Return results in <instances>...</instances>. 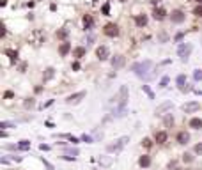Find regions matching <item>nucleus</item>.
Returning <instances> with one entry per match:
<instances>
[{
    "label": "nucleus",
    "mask_w": 202,
    "mask_h": 170,
    "mask_svg": "<svg viewBox=\"0 0 202 170\" xmlns=\"http://www.w3.org/2000/svg\"><path fill=\"white\" fill-rule=\"evenodd\" d=\"M18 147L21 149V151H27V149L30 147V142H28V140H20V144H18Z\"/></svg>",
    "instance_id": "nucleus-27"
},
{
    "label": "nucleus",
    "mask_w": 202,
    "mask_h": 170,
    "mask_svg": "<svg viewBox=\"0 0 202 170\" xmlns=\"http://www.w3.org/2000/svg\"><path fill=\"white\" fill-rule=\"evenodd\" d=\"M41 161H43V165L46 167V170H53V165H51V163H48V161H46L45 158H41Z\"/></svg>",
    "instance_id": "nucleus-37"
},
{
    "label": "nucleus",
    "mask_w": 202,
    "mask_h": 170,
    "mask_svg": "<svg viewBox=\"0 0 202 170\" xmlns=\"http://www.w3.org/2000/svg\"><path fill=\"white\" fill-rule=\"evenodd\" d=\"M98 161L103 167H110L112 165V158H108V156H98Z\"/></svg>",
    "instance_id": "nucleus-20"
},
{
    "label": "nucleus",
    "mask_w": 202,
    "mask_h": 170,
    "mask_svg": "<svg viewBox=\"0 0 202 170\" xmlns=\"http://www.w3.org/2000/svg\"><path fill=\"white\" fill-rule=\"evenodd\" d=\"M4 96H5V98H13V92H11V90H7V92H5Z\"/></svg>",
    "instance_id": "nucleus-45"
},
{
    "label": "nucleus",
    "mask_w": 202,
    "mask_h": 170,
    "mask_svg": "<svg viewBox=\"0 0 202 170\" xmlns=\"http://www.w3.org/2000/svg\"><path fill=\"white\" fill-rule=\"evenodd\" d=\"M124 66V57L122 55H115L113 59H112V67L113 69H121Z\"/></svg>",
    "instance_id": "nucleus-11"
},
{
    "label": "nucleus",
    "mask_w": 202,
    "mask_h": 170,
    "mask_svg": "<svg viewBox=\"0 0 202 170\" xmlns=\"http://www.w3.org/2000/svg\"><path fill=\"white\" fill-rule=\"evenodd\" d=\"M11 159H13V161H16V163H20L23 158H21V156H11Z\"/></svg>",
    "instance_id": "nucleus-42"
},
{
    "label": "nucleus",
    "mask_w": 202,
    "mask_h": 170,
    "mask_svg": "<svg viewBox=\"0 0 202 170\" xmlns=\"http://www.w3.org/2000/svg\"><path fill=\"white\" fill-rule=\"evenodd\" d=\"M64 154L66 156H78V149H64Z\"/></svg>",
    "instance_id": "nucleus-26"
},
{
    "label": "nucleus",
    "mask_w": 202,
    "mask_h": 170,
    "mask_svg": "<svg viewBox=\"0 0 202 170\" xmlns=\"http://www.w3.org/2000/svg\"><path fill=\"white\" fill-rule=\"evenodd\" d=\"M32 105H34V99H30V101H25V106H27V108H28V106H32Z\"/></svg>",
    "instance_id": "nucleus-44"
},
{
    "label": "nucleus",
    "mask_w": 202,
    "mask_h": 170,
    "mask_svg": "<svg viewBox=\"0 0 202 170\" xmlns=\"http://www.w3.org/2000/svg\"><path fill=\"white\" fill-rule=\"evenodd\" d=\"M191 50H193V46H191L190 42H183V45H179V48H177V55L181 57L183 62H186L188 57H190V53H191Z\"/></svg>",
    "instance_id": "nucleus-3"
},
{
    "label": "nucleus",
    "mask_w": 202,
    "mask_h": 170,
    "mask_svg": "<svg viewBox=\"0 0 202 170\" xmlns=\"http://www.w3.org/2000/svg\"><path fill=\"white\" fill-rule=\"evenodd\" d=\"M68 140H69L71 144H78V142L82 140V138H76V136H73V135H69V138H68Z\"/></svg>",
    "instance_id": "nucleus-38"
},
{
    "label": "nucleus",
    "mask_w": 202,
    "mask_h": 170,
    "mask_svg": "<svg viewBox=\"0 0 202 170\" xmlns=\"http://www.w3.org/2000/svg\"><path fill=\"white\" fill-rule=\"evenodd\" d=\"M181 39H183V32H181V34H177V36H176V41H181Z\"/></svg>",
    "instance_id": "nucleus-46"
},
{
    "label": "nucleus",
    "mask_w": 202,
    "mask_h": 170,
    "mask_svg": "<svg viewBox=\"0 0 202 170\" xmlns=\"http://www.w3.org/2000/svg\"><path fill=\"white\" fill-rule=\"evenodd\" d=\"M85 90H80V92H76V94H71V96H68L66 98V103L68 105H76V103H80L83 98H85Z\"/></svg>",
    "instance_id": "nucleus-5"
},
{
    "label": "nucleus",
    "mask_w": 202,
    "mask_h": 170,
    "mask_svg": "<svg viewBox=\"0 0 202 170\" xmlns=\"http://www.w3.org/2000/svg\"><path fill=\"white\" fill-rule=\"evenodd\" d=\"M163 122H165V128H172V126H174V117H172V113H167L165 119H163Z\"/></svg>",
    "instance_id": "nucleus-22"
},
{
    "label": "nucleus",
    "mask_w": 202,
    "mask_h": 170,
    "mask_svg": "<svg viewBox=\"0 0 202 170\" xmlns=\"http://www.w3.org/2000/svg\"><path fill=\"white\" fill-rule=\"evenodd\" d=\"M193 14H195V16H202V4H199V5L193 9Z\"/></svg>",
    "instance_id": "nucleus-35"
},
{
    "label": "nucleus",
    "mask_w": 202,
    "mask_h": 170,
    "mask_svg": "<svg viewBox=\"0 0 202 170\" xmlns=\"http://www.w3.org/2000/svg\"><path fill=\"white\" fill-rule=\"evenodd\" d=\"M101 11H103V14H105V16H108V14H110V4L106 2V4L103 5V9H101Z\"/></svg>",
    "instance_id": "nucleus-34"
},
{
    "label": "nucleus",
    "mask_w": 202,
    "mask_h": 170,
    "mask_svg": "<svg viewBox=\"0 0 202 170\" xmlns=\"http://www.w3.org/2000/svg\"><path fill=\"white\" fill-rule=\"evenodd\" d=\"M151 4H153V5H158V4H159V0H151Z\"/></svg>",
    "instance_id": "nucleus-47"
},
{
    "label": "nucleus",
    "mask_w": 202,
    "mask_h": 170,
    "mask_svg": "<svg viewBox=\"0 0 202 170\" xmlns=\"http://www.w3.org/2000/svg\"><path fill=\"white\" fill-rule=\"evenodd\" d=\"M176 82H177V87H179V89H183V87H184V83H186V76H184V74H179Z\"/></svg>",
    "instance_id": "nucleus-24"
},
{
    "label": "nucleus",
    "mask_w": 202,
    "mask_h": 170,
    "mask_svg": "<svg viewBox=\"0 0 202 170\" xmlns=\"http://www.w3.org/2000/svg\"><path fill=\"white\" fill-rule=\"evenodd\" d=\"M92 41H94V36H87V37H85V42H87V45H92Z\"/></svg>",
    "instance_id": "nucleus-40"
},
{
    "label": "nucleus",
    "mask_w": 202,
    "mask_h": 170,
    "mask_svg": "<svg viewBox=\"0 0 202 170\" xmlns=\"http://www.w3.org/2000/svg\"><path fill=\"white\" fill-rule=\"evenodd\" d=\"M181 159H183L184 163H191V161H193V156H191L190 152H184V154H183V158H181Z\"/></svg>",
    "instance_id": "nucleus-30"
},
{
    "label": "nucleus",
    "mask_w": 202,
    "mask_h": 170,
    "mask_svg": "<svg viewBox=\"0 0 202 170\" xmlns=\"http://www.w3.org/2000/svg\"><path fill=\"white\" fill-rule=\"evenodd\" d=\"M80 69V64L78 62H73V71H78Z\"/></svg>",
    "instance_id": "nucleus-43"
},
{
    "label": "nucleus",
    "mask_w": 202,
    "mask_h": 170,
    "mask_svg": "<svg viewBox=\"0 0 202 170\" xmlns=\"http://www.w3.org/2000/svg\"><path fill=\"white\" fill-rule=\"evenodd\" d=\"M128 142H130V136H121V138H117V140H115V144L106 145V151H108V152H121Z\"/></svg>",
    "instance_id": "nucleus-2"
},
{
    "label": "nucleus",
    "mask_w": 202,
    "mask_h": 170,
    "mask_svg": "<svg viewBox=\"0 0 202 170\" xmlns=\"http://www.w3.org/2000/svg\"><path fill=\"white\" fill-rule=\"evenodd\" d=\"M177 170H184V168H177Z\"/></svg>",
    "instance_id": "nucleus-49"
},
{
    "label": "nucleus",
    "mask_w": 202,
    "mask_h": 170,
    "mask_svg": "<svg viewBox=\"0 0 202 170\" xmlns=\"http://www.w3.org/2000/svg\"><path fill=\"white\" fill-rule=\"evenodd\" d=\"M142 90L149 96V99H154V92L151 90V87H149V85H142Z\"/></svg>",
    "instance_id": "nucleus-25"
},
{
    "label": "nucleus",
    "mask_w": 202,
    "mask_h": 170,
    "mask_svg": "<svg viewBox=\"0 0 202 170\" xmlns=\"http://www.w3.org/2000/svg\"><path fill=\"white\" fill-rule=\"evenodd\" d=\"M193 78H195V82H200V80H202V69H197V71L193 73Z\"/></svg>",
    "instance_id": "nucleus-33"
},
{
    "label": "nucleus",
    "mask_w": 202,
    "mask_h": 170,
    "mask_svg": "<svg viewBox=\"0 0 202 170\" xmlns=\"http://www.w3.org/2000/svg\"><path fill=\"white\" fill-rule=\"evenodd\" d=\"M5 55L11 59V60H18V51H14V50H5Z\"/></svg>",
    "instance_id": "nucleus-23"
},
{
    "label": "nucleus",
    "mask_w": 202,
    "mask_h": 170,
    "mask_svg": "<svg viewBox=\"0 0 202 170\" xmlns=\"http://www.w3.org/2000/svg\"><path fill=\"white\" fill-rule=\"evenodd\" d=\"M96 55H98L99 60H106V59L110 57V51H108V48H106V46H99L98 50H96Z\"/></svg>",
    "instance_id": "nucleus-10"
},
{
    "label": "nucleus",
    "mask_w": 202,
    "mask_h": 170,
    "mask_svg": "<svg viewBox=\"0 0 202 170\" xmlns=\"http://www.w3.org/2000/svg\"><path fill=\"white\" fill-rule=\"evenodd\" d=\"M103 32H105V36H108V37H115V36H119V27L115 23H106L103 27Z\"/></svg>",
    "instance_id": "nucleus-4"
},
{
    "label": "nucleus",
    "mask_w": 202,
    "mask_h": 170,
    "mask_svg": "<svg viewBox=\"0 0 202 170\" xmlns=\"http://www.w3.org/2000/svg\"><path fill=\"white\" fill-rule=\"evenodd\" d=\"M83 55H85V48H83V46H78V48L73 50V57H74V59H82Z\"/></svg>",
    "instance_id": "nucleus-21"
},
{
    "label": "nucleus",
    "mask_w": 202,
    "mask_h": 170,
    "mask_svg": "<svg viewBox=\"0 0 202 170\" xmlns=\"http://www.w3.org/2000/svg\"><path fill=\"white\" fill-rule=\"evenodd\" d=\"M197 2H199V4H202V0H197Z\"/></svg>",
    "instance_id": "nucleus-48"
},
{
    "label": "nucleus",
    "mask_w": 202,
    "mask_h": 170,
    "mask_svg": "<svg viewBox=\"0 0 202 170\" xmlns=\"http://www.w3.org/2000/svg\"><path fill=\"white\" fill-rule=\"evenodd\" d=\"M121 2H126V0H121Z\"/></svg>",
    "instance_id": "nucleus-50"
},
{
    "label": "nucleus",
    "mask_w": 202,
    "mask_h": 170,
    "mask_svg": "<svg viewBox=\"0 0 202 170\" xmlns=\"http://www.w3.org/2000/svg\"><path fill=\"white\" fill-rule=\"evenodd\" d=\"M68 34H69V32H68L66 28H60V30H57V37H59V39H66V37H68Z\"/></svg>",
    "instance_id": "nucleus-29"
},
{
    "label": "nucleus",
    "mask_w": 202,
    "mask_h": 170,
    "mask_svg": "<svg viewBox=\"0 0 202 170\" xmlns=\"http://www.w3.org/2000/svg\"><path fill=\"white\" fill-rule=\"evenodd\" d=\"M154 138H156V142H158V144H165V142H167V138H168V135H167V131H156Z\"/></svg>",
    "instance_id": "nucleus-15"
},
{
    "label": "nucleus",
    "mask_w": 202,
    "mask_h": 170,
    "mask_svg": "<svg viewBox=\"0 0 202 170\" xmlns=\"http://www.w3.org/2000/svg\"><path fill=\"white\" fill-rule=\"evenodd\" d=\"M174 108V103L172 101H165V103H161L156 108V115H163L165 112H168V110H172Z\"/></svg>",
    "instance_id": "nucleus-7"
},
{
    "label": "nucleus",
    "mask_w": 202,
    "mask_h": 170,
    "mask_svg": "<svg viewBox=\"0 0 202 170\" xmlns=\"http://www.w3.org/2000/svg\"><path fill=\"white\" fill-rule=\"evenodd\" d=\"M190 128H193V130H200L202 128V119H199V117H193V119H190Z\"/></svg>",
    "instance_id": "nucleus-18"
},
{
    "label": "nucleus",
    "mask_w": 202,
    "mask_h": 170,
    "mask_svg": "<svg viewBox=\"0 0 202 170\" xmlns=\"http://www.w3.org/2000/svg\"><path fill=\"white\" fill-rule=\"evenodd\" d=\"M92 25H94L92 16H91V14H85V16H83V28H85V30H91Z\"/></svg>",
    "instance_id": "nucleus-13"
},
{
    "label": "nucleus",
    "mask_w": 202,
    "mask_h": 170,
    "mask_svg": "<svg viewBox=\"0 0 202 170\" xmlns=\"http://www.w3.org/2000/svg\"><path fill=\"white\" fill-rule=\"evenodd\" d=\"M199 108H200V103H197V101H190V103L183 105V110H184L186 113H193V112H197Z\"/></svg>",
    "instance_id": "nucleus-8"
},
{
    "label": "nucleus",
    "mask_w": 202,
    "mask_h": 170,
    "mask_svg": "<svg viewBox=\"0 0 202 170\" xmlns=\"http://www.w3.org/2000/svg\"><path fill=\"white\" fill-rule=\"evenodd\" d=\"M168 80H170L168 76H163V78H161V82H159V87L165 89V87H167V83H168Z\"/></svg>",
    "instance_id": "nucleus-36"
},
{
    "label": "nucleus",
    "mask_w": 202,
    "mask_h": 170,
    "mask_svg": "<svg viewBox=\"0 0 202 170\" xmlns=\"http://www.w3.org/2000/svg\"><path fill=\"white\" fill-rule=\"evenodd\" d=\"M177 142L179 144H188L190 142V133H186V131H181V133H177Z\"/></svg>",
    "instance_id": "nucleus-14"
},
{
    "label": "nucleus",
    "mask_w": 202,
    "mask_h": 170,
    "mask_svg": "<svg viewBox=\"0 0 202 170\" xmlns=\"http://www.w3.org/2000/svg\"><path fill=\"white\" fill-rule=\"evenodd\" d=\"M53 76H55V69H53V67H46L45 73H43V80H45V82L51 80Z\"/></svg>",
    "instance_id": "nucleus-16"
},
{
    "label": "nucleus",
    "mask_w": 202,
    "mask_h": 170,
    "mask_svg": "<svg viewBox=\"0 0 202 170\" xmlns=\"http://www.w3.org/2000/svg\"><path fill=\"white\" fill-rule=\"evenodd\" d=\"M0 128H2V130H7V128H16V124H14V122H11V121H2Z\"/></svg>",
    "instance_id": "nucleus-28"
},
{
    "label": "nucleus",
    "mask_w": 202,
    "mask_h": 170,
    "mask_svg": "<svg viewBox=\"0 0 202 170\" xmlns=\"http://www.w3.org/2000/svg\"><path fill=\"white\" fill-rule=\"evenodd\" d=\"M184 13L181 9H176V11H172V14H170V20H172V23H183L184 21Z\"/></svg>",
    "instance_id": "nucleus-6"
},
{
    "label": "nucleus",
    "mask_w": 202,
    "mask_h": 170,
    "mask_svg": "<svg viewBox=\"0 0 202 170\" xmlns=\"http://www.w3.org/2000/svg\"><path fill=\"white\" fill-rule=\"evenodd\" d=\"M195 152H197V154H202V142L195 145Z\"/></svg>",
    "instance_id": "nucleus-39"
},
{
    "label": "nucleus",
    "mask_w": 202,
    "mask_h": 170,
    "mask_svg": "<svg viewBox=\"0 0 202 170\" xmlns=\"http://www.w3.org/2000/svg\"><path fill=\"white\" fill-rule=\"evenodd\" d=\"M69 51H71V45H69V42H68V41H64V42H62V45L59 46V53H60V55H62V57H66V55H68V53H69Z\"/></svg>",
    "instance_id": "nucleus-12"
},
{
    "label": "nucleus",
    "mask_w": 202,
    "mask_h": 170,
    "mask_svg": "<svg viewBox=\"0 0 202 170\" xmlns=\"http://www.w3.org/2000/svg\"><path fill=\"white\" fill-rule=\"evenodd\" d=\"M142 145H144L145 149H149V147H153V140H151V138H144V140H142Z\"/></svg>",
    "instance_id": "nucleus-32"
},
{
    "label": "nucleus",
    "mask_w": 202,
    "mask_h": 170,
    "mask_svg": "<svg viewBox=\"0 0 202 170\" xmlns=\"http://www.w3.org/2000/svg\"><path fill=\"white\" fill-rule=\"evenodd\" d=\"M153 18L158 20V21L165 20V18H167V11H165L163 7H154V11H153Z\"/></svg>",
    "instance_id": "nucleus-9"
},
{
    "label": "nucleus",
    "mask_w": 202,
    "mask_h": 170,
    "mask_svg": "<svg viewBox=\"0 0 202 170\" xmlns=\"http://www.w3.org/2000/svg\"><path fill=\"white\" fill-rule=\"evenodd\" d=\"M138 165H140L142 168H147L149 165H151V158H149L147 154H144V156H140V159H138Z\"/></svg>",
    "instance_id": "nucleus-19"
},
{
    "label": "nucleus",
    "mask_w": 202,
    "mask_h": 170,
    "mask_svg": "<svg viewBox=\"0 0 202 170\" xmlns=\"http://www.w3.org/2000/svg\"><path fill=\"white\" fill-rule=\"evenodd\" d=\"M135 23H136L138 27H145V25H147V16H145V14H136V16H135Z\"/></svg>",
    "instance_id": "nucleus-17"
},
{
    "label": "nucleus",
    "mask_w": 202,
    "mask_h": 170,
    "mask_svg": "<svg viewBox=\"0 0 202 170\" xmlns=\"http://www.w3.org/2000/svg\"><path fill=\"white\" fill-rule=\"evenodd\" d=\"M153 62L151 60H144V62H136L131 66V71L136 74L138 78H147L149 76V69H151Z\"/></svg>",
    "instance_id": "nucleus-1"
},
{
    "label": "nucleus",
    "mask_w": 202,
    "mask_h": 170,
    "mask_svg": "<svg viewBox=\"0 0 202 170\" xmlns=\"http://www.w3.org/2000/svg\"><path fill=\"white\" fill-rule=\"evenodd\" d=\"M80 138H82V142H87V144H92V142H94V138H92L91 135H82Z\"/></svg>",
    "instance_id": "nucleus-31"
},
{
    "label": "nucleus",
    "mask_w": 202,
    "mask_h": 170,
    "mask_svg": "<svg viewBox=\"0 0 202 170\" xmlns=\"http://www.w3.org/2000/svg\"><path fill=\"white\" fill-rule=\"evenodd\" d=\"M39 149H41V151H50V145H46V144H41V145H39Z\"/></svg>",
    "instance_id": "nucleus-41"
}]
</instances>
